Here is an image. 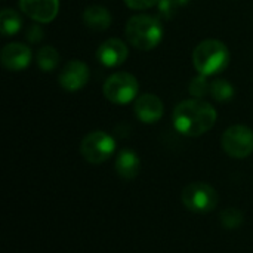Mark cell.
Masks as SVG:
<instances>
[{"mask_svg": "<svg viewBox=\"0 0 253 253\" xmlns=\"http://www.w3.org/2000/svg\"><path fill=\"white\" fill-rule=\"evenodd\" d=\"M36 61L42 71L50 73L59 64V52L53 46H43L37 50Z\"/></svg>", "mask_w": 253, "mask_h": 253, "instance_id": "cell-16", "label": "cell"}, {"mask_svg": "<svg viewBox=\"0 0 253 253\" xmlns=\"http://www.w3.org/2000/svg\"><path fill=\"white\" fill-rule=\"evenodd\" d=\"M82 19L84 25L95 31H104L111 25V13L104 6H89L84 9Z\"/></svg>", "mask_w": 253, "mask_h": 253, "instance_id": "cell-14", "label": "cell"}, {"mask_svg": "<svg viewBox=\"0 0 253 253\" xmlns=\"http://www.w3.org/2000/svg\"><path fill=\"white\" fill-rule=\"evenodd\" d=\"M211 96L218 102H227L234 96V87L228 80L218 79L211 84Z\"/></svg>", "mask_w": 253, "mask_h": 253, "instance_id": "cell-17", "label": "cell"}, {"mask_svg": "<svg viewBox=\"0 0 253 253\" xmlns=\"http://www.w3.org/2000/svg\"><path fill=\"white\" fill-rule=\"evenodd\" d=\"M25 36H27V39H28L31 43H39V42L43 39V30L40 28L39 24H31V25L27 28Z\"/></svg>", "mask_w": 253, "mask_h": 253, "instance_id": "cell-22", "label": "cell"}, {"mask_svg": "<svg viewBox=\"0 0 253 253\" xmlns=\"http://www.w3.org/2000/svg\"><path fill=\"white\" fill-rule=\"evenodd\" d=\"M221 224L224 228L233 231V230H237L240 228V225L243 224V213L242 211L236 209V208H228V209H224L221 212Z\"/></svg>", "mask_w": 253, "mask_h": 253, "instance_id": "cell-18", "label": "cell"}, {"mask_svg": "<svg viewBox=\"0 0 253 253\" xmlns=\"http://www.w3.org/2000/svg\"><path fill=\"white\" fill-rule=\"evenodd\" d=\"M138 92H139V83L136 77L125 71L111 74L102 86L104 96L110 102L119 104V105H125L133 101Z\"/></svg>", "mask_w": 253, "mask_h": 253, "instance_id": "cell-4", "label": "cell"}, {"mask_svg": "<svg viewBox=\"0 0 253 253\" xmlns=\"http://www.w3.org/2000/svg\"><path fill=\"white\" fill-rule=\"evenodd\" d=\"M224 151L233 159H246L253 153V132L248 126H230L221 139Z\"/></svg>", "mask_w": 253, "mask_h": 253, "instance_id": "cell-7", "label": "cell"}, {"mask_svg": "<svg viewBox=\"0 0 253 253\" xmlns=\"http://www.w3.org/2000/svg\"><path fill=\"white\" fill-rule=\"evenodd\" d=\"M127 42L138 50L154 49L163 37V25L159 18L151 15H135L132 16L125 28Z\"/></svg>", "mask_w": 253, "mask_h": 253, "instance_id": "cell-2", "label": "cell"}, {"mask_svg": "<svg viewBox=\"0 0 253 253\" xmlns=\"http://www.w3.org/2000/svg\"><path fill=\"white\" fill-rule=\"evenodd\" d=\"M188 90L191 93V96L197 98V99H202L203 96H206L208 93H211V84L206 79V76H202L199 74L197 77H194L188 86Z\"/></svg>", "mask_w": 253, "mask_h": 253, "instance_id": "cell-20", "label": "cell"}, {"mask_svg": "<svg viewBox=\"0 0 253 253\" xmlns=\"http://www.w3.org/2000/svg\"><path fill=\"white\" fill-rule=\"evenodd\" d=\"M216 110L203 99H185L179 102L172 114L175 129L185 136H200L216 123Z\"/></svg>", "mask_w": 253, "mask_h": 253, "instance_id": "cell-1", "label": "cell"}, {"mask_svg": "<svg viewBox=\"0 0 253 253\" xmlns=\"http://www.w3.org/2000/svg\"><path fill=\"white\" fill-rule=\"evenodd\" d=\"M22 27V19L21 15L13 10V9H3L0 12V31L4 37L16 34Z\"/></svg>", "mask_w": 253, "mask_h": 253, "instance_id": "cell-15", "label": "cell"}, {"mask_svg": "<svg viewBox=\"0 0 253 253\" xmlns=\"http://www.w3.org/2000/svg\"><path fill=\"white\" fill-rule=\"evenodd\" d=\"M114 151H116L114 138L102 130H95L87 133L80 144L82 157L92 165L104 163L113 156Z\"/></svg>", "mask_w": 253, "mask_h": 253, "instance_id": "cell-6", "label": "cell"}, {"mask_svg": "<svg viewBox=\"0 0 253 253\" xmlns=\"http://www.w3.org/2000/svg\"><path fill=\"white\" fill-rule=\"evenodd\" d=\"M133 110H135V116L138 117V120H141L142 123H147V125L159 122L165 113L162 99L154 93L139 95L135 101Z\"/></svg>", "mask_w": 253, "mask_h": 253, "instance_id": "cell-12", "label": "cell"}, {"mask_svg": "<svg viewBox=\"0 0 253 253\" xmlns=\"http://www.w3.org/2000/svg\"><path fill=\"white\" fill-rule=\"evenodd\" d=\"M116 172L122 179L126 181H132L139 175L141 170V160L138 157V154L129 148H125L119 153L117 159H116Z\"/></svg>", "mask_w": 253, "mask_h": 253, "instance_id": "cell-13", "label": "cell"}, {"mask_svg": "<svg viewBox=\"0 0 253 253\" xmlns=\"http://www.w3.org/2000/svg\"><path fill=\"white\" fill-rule=\"evenodd\" d=\"M31 58H33L31 49L24 43H18V42L6 44L0 53L1 65L9 71H21L27 68L28 64L31 62Z\"/></svg>", "mask_w": 253, "mask_h": 253, "instance_id": "cell-10", "label": "cell"}, {"mask_svg": "<svg viewBox=\"0 0 253 253\" xmlns=\"http://www.w3.org/2000/svg\"><path fill=\"white\" fill-rule=\"evenodd\" d=\"M89 67L84 62L79 59H71L61 68L58 82L62 89L68 92H76L86 86V83L89 82Z\"/></svg>", "mask_w": 253, "mask_h": 253, "instance_id": "cell-8", "label": "cell"}, {"mask_svg": "<svg viewBox=\"0 0 253 253\" xmlns=\"http://www.w3.org/2000/svg\"><path fill=\"white\" fill-rule=\"evenodd\" d=\"M125 4L133 10H144V9H150L154 4H157L160 0H123Z\"/></svg>", "mask_w": 253, "mask_h": 253, "instance_id": "cell-21", "label": "cell"}, {"mask_svg": "<svg viewBox=\"0 0 253 253\" xmlns=\"http://www.w3.org/2000/svg\"><path fill=\"white\" fill-rule=\"evenodd\" d=\"M230 62V52L225 43L216 39L200 42L193 52L194 68L202 76H213L222 73Z\"/></svg>", "mask_w": 253, "mask_h": 253, "instance_id": "cell-3", "label": "cell"}, {"mask_svg": "<svg viewBox=\"0 0 253 253\" xmlns=\"http://www.w3.org/2000/svg\"><path fill=\"white\" fill-rule=\"evenodd\" d=\"M19 9L39 24L50 22L59 10V0H19Z\"/></svg>", "mask_w": 253, "mask_h": 253, "instance_id": "cell-9", "label": "cell"}, {"mask_svg": "<svg viewBox=\"0 0 253 253\" xmlns=\"http://www.w3.org/2000/svg\"><path fill=\"white\" fill-rule=\"evenodd\" d=\"M181 197L184 206L196 213H209L219 202L218 191L206 182H193L187 185Z\"/></svg>", "mask_w": 253, "mask_h": 253, "instance_id": "cell-5", "label": "cell"}, {"mask_svg": "<svg viewBox=\"0 0 253 253\" xmlns=\"http://www.w3.org/2000/svg\"><path fill=\"white\" fill-rule=\"evenodd\" d=\"M190 0H160L157 3L159 13L165 19H172Z\"/></svg>", "mask_w": 253, "mask_h": 253, "instance_id": "cell-19", "label": "cell"}, {"mask_svg": "<svg viewBox=\"0 0 253 253\" xmlns=\"http://www.w3.org/2000/svg\"><path fill=\"white\" fill-rule=\"evenodd\" d=\"M129 55V49L126 43L120 39H107L101 43L96 50V58L104 67H119L122 65Z\"/></svg>", "mask_w": 253, "mask_h": 253, "instance_id": "cell-11", "label": "cell"}]
</instances>
